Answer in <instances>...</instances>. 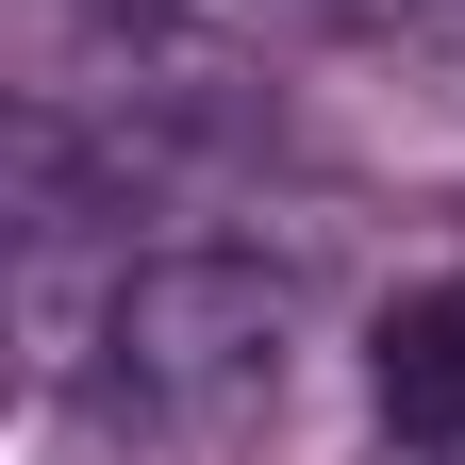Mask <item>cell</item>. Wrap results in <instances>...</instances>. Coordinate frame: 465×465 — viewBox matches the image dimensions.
Listing matches in <instances>:
<instances>
[{
  "label": "cell",
  "mask_w": 465,
  "mask_h": 465,
  "mask_svg": "<svg viewBox=\"0 0 465 465\" xmlns=\"http://www.w3.org/2000/svg\"><path fill=\"white\" fill-rule=\"evenodd\" d=\"M300 349V266L266 250H134L100 282V399L150 432H216L250 416Z\"/></svg>",
  "instance_id": "cell-1"
},
{
  "label": "cell",
  "mask_w": 465,
  "mask_h": 465,
  "mask_svg": "<svg viewBox=\"0 0 465 465\" xmlns=\"http://www.w3.org/2000/svg\"><path fill=\"white\" fill-rule=\"evenodd\" d=\"M366 382H382V432L399 449H465V282H432V300L382 316Z\"/></svg>",
  "instance_id": "cell-2"
}]
</instances>
